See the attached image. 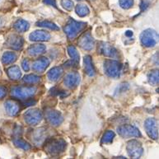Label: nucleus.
Masks as SVG:
<instances>
[{
	"instance_id": "nucleus-1",
	"label": "nucleus",
	"mask_w": 159,
	"mask_h": 159,
	"mask_svg": "<svg viewBox=\"0 0 159 159\" xmlns=\"http://www.w3.org/2000/svg\"><path fill=\"white\" fill-rule=\"evenodd\" d=\"M66 142L62 139L48 138L44 142V149L50 156H58L66 148Z\"/></svg>"
},
{
	"instance_id": "nucleus-2",
	"label": "nucleus",
	"mask_w": 159,
	"mask_h": 159,
	"mask_svg": "<svg viewBox=\"0 0 159 159\" xmlns=\"http://www.w3.org/2000/svg\"><path fill=\"white\" fill-rule=\"evenodd\" d=\"M87 26V23L82 22V21H77L74 19H70L67 22L66 25L64 26V31L68 36V38L73 40L76 37L79 33L83 31L85 27Z\"/></svg>"
},
{
	"instance_id": "nucleus-3",
	"label": "nucleus",
	"mask_w": 159,
	"mask_h": 159,
	"mask_svg": "<svg viewBox=\"0 0 159 159\" xmlns=\"http://www.w3.org/2000/svg\"><path fill=\"white\" fill-rule=\"evenodd\" d=\"M36 87L32 86H16L11 89V94L13 98L19 99H27L33 97L36 93Z\"/></svg>"
},
{
	"instance_id": "nucleus-4",
	"label": "nucleus",
	"mask_w": 159,
	"mask_h": 159,
	"mask_svg": "<svg viewBox=\"0 0 159 159\" xmlns=\"http://www.w3.org/2000/svg\"><path fill=\"white\" fill-rule=\"evenodd\" d=\"M123 64L113 60H107L104 62V71L107 76L118 78L122 71Z\"/></svg>"
},
{
	"instance_id": "nucleus-5",
	"label": "nucleus",
	"mask_w": 159,
	"mask_h": 159,
	"mask_svg": "<svg viewBox=\"0 0 159 159\" xmlns=\"http://www.w3.org/2000/svg\"><path fill=\"white\" fill-rule=\"evenodd\" d=\"M140 40L145 47H153L158 41V35L154 30L147 29L140 35Z\"/></svg>"
},
{
	"instance_id": "nucleus-6",
	"label": "nucleus",
	"mask_w": 159,
	"mask_h": 159,
	"mask_svg": "<svg viewBox=\"0 0 159 159\" xmlns=\"http://www.w3.org/2000/svg\"><path fill=\"white\" fill-rule=\"evenodd\" d=\"M126 149L129 156L132 158H139L143 152V148L141 143L135 139L130 140L128 142Z\"/></svg>"
},
{
	"instance_id": "nucleus-7",
	"label": "nucleus",
	"mask_w": 159,
	"mask_h": 159,
	"mask_svg": "<svg viewBox=\"0 0 159 159\" xmlns=\"http://www.w3.org/2000/svg\"><path fill=\"white\" fill-rule=\"evenodd\" d=\"M118 134L123 138H130V137H140L141 133L139 129L135 126L131 125H122L117 128Z\"/></svg>"
},
{
	"instance_id": "nucleus-8",
	"label": "nucleus",
	"mask_w": 159,
	"mask_h": 159,
	"mask_svg": "<svg viewBox=\"0 0 159 159\" xmlns=\"http://www.w3.org/2000/svg\"><path fill=\"white\" fill-rule=\"evenodd\" d=\"M43 119L42 112L39 109H31L24 114V120L29 125H36Z\"/></svg>"
},
{
	"instance_id": "nucleus-9",
	"label": "nucleus",
	"mask_w": 159,
	"mask_h": 159,
	"mask_svg": "<svg viewBox=\"0 0 159 159\" xmlns=\"http://www.w3.org/2000/svg\"><path fill=\"white\" fill-rule=\"evenodd\" d=\"M45 117L48 123L53 126H58L61 125L64 121L63 116L60 111L53 109H46L45 111Z\"/></svg>"
},
{
	"instance_id": "nucleus-10",
	"label": "nucleus",
	"mask_w": 159,
	"mask_h": 159,
	"mask_svg": "<svg viewBox=\"0 0 159 159\" xmlns=\"http://www.w3.org/2000/svg\"><path fill=\"white\" fill-rule=\"evenodd\" d=\"M144 128L148 137L152 139L158 138V125L157 120L154 118H148L145 120Z\"/></svg>"
},
{
	"instance_id": "nucleus-11",
	"label": "nucleus",
	"mask_w": 159,
	"mask_h": 159,
	"mask_svg": "<svg viewBox=\"0 0 159 159\" xmlns=\"http://www.w3.org/2000/svg\"><path fill=\"white\" fill-rule=\"evenodd\" d=\"M49 137V130L47 128L36 129L31 132V140L36 145H40L45 142Z\"/></svg>"
},
{
	"instance_id": "nucleus-12",
	"label": "nucleus",
	"mask_w": 159,
	"mask_h": 159,
	"mask_svg": "<svg viewBox=\"0 0 159 159\" xmlns=\"http://www.w3.org/2000/svg\"><path fill=\"white\" fill-rule=\"evenodd\" d=\"M98 53L108 58H116L118 56V51L116 48L110 43L101 42L98 46Z\"/></svg>"
},
{
	"instance_id": "nucleus-13",
	"label": "nucleus",
	"mask_w": 159,
	"mask_h": 159,
	"mask_svg": "<svg viewBox=\"0 0 159 159\" xmlns=\"http://www.w3.org/2000/svg\"><path fill=\"white\" fill-rule=\"evenodd\" d=\"M78 44L83 50H92L95 46V40L93 39L90 32L87 31L80 36Z\"/></svg>"
},
{
	"instance_id": "nucleus-14",
	"label": "nucleus",
	"mask_w": 159,
	"mask_h": 159,
	"mask_svg": "<svg viewBox=\"0 0 159 159\" xmlns=\"http://www.w3.org/2000/svg\"><path fill=\"white\" fill-rule=\"evenodd\" d=\"M64 83L68 88L74 89L77 88L80 83V75L77 72H70L65 76Z\"/></svg>"
},
{
	"instance_id": "nucleus-15",
	"label": "nucleus",
	"mask_w": 159,
	"mask_h": 159,
	"mask_svg": "<svg viewBox=\"0 0 159 159\" xmlns=\"http://www.w3.org/2000/svg\"><path fill=\"white\" fill-rule=\"evenodd\" d=\"M23 44L24 40L22 37L17 36V35H11L6 41V45L7 47L11 48L14 50H21L23 46Z\"/></svg>"
},
{
	"instance_id": "nucleus-16",
	"label": "nucleus",
	"mask_w": 159,
	"mask_h": 159,
	"mask_svg": "<svg viewBox=\"0 0 159 159\" xmlns=\"http://www.w3.org/2000/svg\"><path fill=\"white\" fill-rule=\"evenodd\" d=\"M68 52H69V56L71 57V60L69 62H67L65 65L67 67H74V68H77L79 64V60H80V57H79V54L77 50L76 47H74V45H69L68 47Z\"/></svg>"
},
{
	"instance_id": "nucleus-17",
	"label": "nucleus",
	"mask_w": 159,
	"mask_h": 159,
	"mask_svg": "<svg viewBox=\"0 0 159 159\" xmlns=\"http://www.w3.org/2000/svg\"><path fill=\"white\" fill-rule=\"evenodd\" d=\"M50 65V60L47 58L41 57L34 61L32 64V69L37 73H43Z\"/></svg>"
},
{
	"instance_id": "nucleus-18",
	"label": "nucleus",
	"mask_w": 159,
	"mask_h": 159,
	"mask_svg": "<svg viewBox=\"0 0 159 159\" xmlns=\"http://www.w3.org/2000/svg\"><path fill=\"white\" fill-rule=\"evenodd\" d=\"M31 41H48L50 39V34L45 31H35L29 35Z\"/></svg>"
},
{
	"instance_id": "nucleus-19",
	"label": "nucleus",
	"mask_w": 159,
	"mask_h": 159,
	"mask_svg": "<svg viewBox=\"0 0 159 159\" xmlns=\"http://www.w3.org/2000/svg\"><path fill=\"white\" fill-rule=\"evenodd\" d=\"M6 112L11 116H15L18 114L20 111V105L12 100H7L4 103Z\"/></svg>"
},
{
	"instance_id": "nucleus-20",
	"label": "nucleus",
	"mask_w": 159,
	"mask_h": 159,
	"mask_svg": "<svg viewBox=\"0 0 159 159\" xmlns=\"http://www.w3.org/2000/svg\"><path fill=\"white\" fill-rule=\"evenodd\" d=\"M64 74V69L61 66L54 67L48 72L47 77L49 80L52 82H56L63 76Z\"/></svg>"
},
{
	"instance_id": "nucleus-21",
	"label": "nucleus",
	"mask_w": 159,
	"mask_h": 159,
	"mask_svg": "<svg viewBox=\"0 0 159 159\" xmlns=\"http://www.w3.org/2000/svg\"><path fill=\"white\" fill-rule=\"evenodd\" d=\"M46 47L43 44H36V45H31L27 50L28 55L31 56H38L42 55L43 53L45 52Z\"/></svg>"
},
{
	"instance_id": "nucleus-22",
	"label": "nucleus",
	"mask_w": 159,
	"mask_h": 159,
	"mask_svg": "<svg viewBox=\"0 0 159 159\" xmlns=\"http://www.w3.org/2000/svg\"><path fill=\"white\" fill-rule=\"evenodd\" d=\"M84 70L88 76L93 77L96 74V70L93 66V60L89 55H87L84 57Z\"/></svg>"
},
{
	"instance_id": "nucleus-23",
	"label": "nucleus",
	"mask_w": 159,
	"mask_h": 159,
	"mask_svg": "<svg viewBox=\"0 0 159 159\" xmlns=\"http://www.w3.org/2000/svg\"><path fill=\"white\" fill-rule=\"evenodd\" d=\"M7 74L8 78L12 80H18L21 77V72L20 68L17 65L9 67L7 69Z\"/></svg>"
},
{
	"instance_id": "nucleus-24",
	"label": "nucleus",
	"mask_w": 159,
	"mask_h": 159,
	"mask_svg": "<svg viewBox=\"0 0 159 159\" xmlns=\"http://www.w3.org/2000/svg\"><path fill=\"white\" fill-rule=\"evenodd\" d=\"M12 142H13L16 147L21 148V149L26 150V151L31 149V145L29 144L27 142H26L24 139L20 138L19 135H14V137L12 139Z\"/></svg>"
},
{
	"instance_id": "nucleus-25",
	"label": "nucleus",
	"mask_w": 159,
	"mask_h": 159,
	"mask_svg": "<svg viewBox=\"0 0 159 159\" xmlns=\"http://www.w3.org/2000/svg\"><path fill=\"white\" fill-rule=\"evenodd\" d=\"M17 55L15 52H11V51H7L5 52L2 56V62L3 64H11L13 62L17 60Z\"/></svg>"
},
{
	"instance_id": "nucleus-26",
	"label": "nucleus",
	"mask_w": 159,
	"mask_h": 159,
	"mask_svg": "<svg viewBox=\"0 0 159 159\" xmlns=\"http://www.w3.org/2000/svg\"><path fill=\"white\" fill-rule=\"evenodd\" d=\"M13 27H14L16 31L21 33V32H25V31H27L29 27H30V25L25 20L19 19L15 22L14 25H13Z\"/></svg>"
},
{
	"instance_id": "nucleus-27",
	"label": "nucleus",
	"mask_w": 159,
	"mask_h": 159,
	"mask_svg": "<svg viewBox=\"0 0 159 159\" xmlns=\"http://www.w3.org/2000/svg\"><path fill=\"white\" fill-rule=\"evenodd\" d=\"M36 25L40 27H45V28H49L50 30H53V31H58L59 30V26L55 24L54 22L50 21H47V20H44V21H38Z\"/></svg>"
},
{
	"instance_id": "nucleus-28",
	"label": "nucleus",
	"mask_w": 159,
	"mask_h": 159,
	"mask_svg": "<svg viewBox=\"0 0 159 159\" xmlns=\"http://www.w3.org/2000/svg\"><path fill=\"white\" fill-rule=\"evenodd\" d=\"M115 133L112 130H107L106 133L103 134L102 139V143H105V144H109V143H111L113 139H114Z\"/></svg>"
},
{
	"instance_id": "nucleus-29",
	"label": "nucleus",
	"mask_w": 159,
	"mask_h": 159,
	"mask_svg": "<svg viewBox=\"0 0 159 159\" xmlns=\"http://www.w3.org/2000/svg\"><path fill=\"white\" fill-rule=\"evenodd\" d=\"M76 12L79 17H86V16H88V15L90 13V10H89V8H88L86 5L79 4L77 5L76 7Z\"/></svg>"
},
{
	"instance_id": "nucleus-30",
	"label": "nucleus",
	"mask_w": 159,
	"mask_h": 159,
	"mask_svg": "<svg viewBox=\"0 0 159 159\" xmlns=\"http://www.w3.org/2000/svg\"><path fill=\"white\" fill-rule=\"evenodd\" d=\"M148 83L152 84V86H156L158 84V70H153V71L150 72L148 76Z\"/></svg>"
},
{
	"instance_id": "nucleus-31",
	"label": "nucleus",
	"mask_w": 159,
	"mask_h": 159,
	"mask_svg": "<svg viewBox=\"0 0 159 159\" xmlns=\"http://www.w3.org/2000/svg\"><path fill=\"white\" fill-rule=\"evenodd\" d=\"M23 81L24 83H27V84H36L40 82V78L35 74H29V75H26L24 77Z\"/></svg>"
},
{
	"instance_id": "nucleus-32",
	"label": "nucleus",
	"mask_w": 159,
	"mask_h": 159,
	"mask_svg": "<svg viewBox=\"0 0 159 159\" xmlns=\"http://www.w3.org/2000/svg\"><path fill=\"white\" fill-rule=\"evenodd\" d=\"M50 94L53 96H56V97H60L61 98L69 96V93H66L65 91L61 90L57 88H53L52 89H50Z\"/></svg>"
},
{
	"instance_id": "nucleus-33",
	"label": "nucleus",
	"mask_w": 159,
	"mask_h": 159,
	"mask_svg": "<svg viewBox=\"0 0 159 159\" xmlns=\"http://www.w3.org/2000/svg\"><path fill=\"white\" fill-rule=\"evenodd\" d=\"M119 2L123 9H129L134 5V0H120Z\"/></svg>"
},
{
	"instance_id": "nucleus-34",
	"label": "nucleus",
	"mask_w": 159,
	"mask_h": 159,
	"mask_svg": "<svg viewBox=\"0 0 159 159\" xmlns=\"http://www.w3.org/2000/svg\"><path fill=\"white\" fill-rule=\"evenodd\" d=\"M61 5L64 9L71 11L74 7V2L71 0H61Z\"/></svg>"
},
{
	"instance_id": "nucleus-35",
	"label": "nucleus",
	"mask_w": 159,
	"mask_h": 159,
	"mask_svg": "<svg viewBox=\"0 0 159 159\" xmlns=\"http://www.w3.org/2000/svg\"><path fill=\"white\" fill-rule=\"evenodd\" d=\"M21 66H22L24 71H29L30 70V61L27 59H24L21 62Z\"/></svg>"
},
{
	"instance_id": "nucleus-36",
	"label": "nucleus",
	"mask_w": 159,
	"mask_h": 159,
	"mask_svg": "<svg viewBox=\"0 0 159 159\" xmlns=\"http://www.w3.org/2000/svg\"><path fill=\"white\" fill-rule=\"evenodd\" d=\"M7 88H5L4 86L0 85V100L2 99V98H4L7 95Z\"/></svg>"
},
{
	"instance_id": "nucleus-37",
	"label": "nucleus",
	"mask_w": 159,
	"mask_h": 159,
	"mask_svg": "<svg viewBox=\"0 0 159 159\" xmlns=\"http://www.w3.org/2000/svg\"><path fill=\"white\" fill-rule=\"evenodd\" d=\"M149 6V2L148 0H142V2L140 3V7H141V11H145Z\"/></svg>"
},
{
	"instance_id": "nucleus-38",
	"label": "nucleus",
	"mask_w": 159,
	"mask_h": 159,
	"mask_svg": "<svg viewBox=\"0 0 159 159\" xmlns=\"http://www.w3.org/2000/svg\"><path fill=\"white\" fill-rule=\"evenodd\" d=\"M44 3L56 7V1L55 0H44Z\"/></svg>"
},
{
	"instance_id": "nucleus-39",
	"label": "nucleus",
	"mask_w": 159,
	"mask_h": 159,
	"mask_svg": "<svg viewBox=\"0 0 159 159\" xmlns=\"http://www.w3.org/2000/svg\"><path fill=\"white\" fill-rule=\"evenodd\" d=\"M125 36H128V37H131L133 36V31H127L125 32Z\"/></svg>"
},
{
	"instance_id": "nucleus-40",
	"label": "nucleus",
	"mask_w": 159,
	"mask_h": 159,
	"mask_svg": "<svg viewBox=\"0 0 159 159\" xmlns=\"http://www.w3.org/2000/svg\"><path fill=\"white\" fill-rule=\"evenodd\" d=\"M2 24H3V21H2V19L0 18V26H2Z\"/></svg>"
},
{
	"instance_id": "nucleus-41",
	"label": "nucleus",
	"mask_w": 159,
	"mask_h": 159,
	"mask_svg": "<svg viewBox=\"0 0 159 159\" xmlns=\"http://www.w3.org/2000/svg\"></svg>"
}]
</instances>
